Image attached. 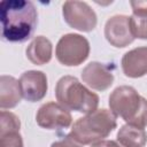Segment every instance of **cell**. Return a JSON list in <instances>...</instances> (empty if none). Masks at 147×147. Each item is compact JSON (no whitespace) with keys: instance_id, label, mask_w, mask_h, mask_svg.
Segmentation results:
<instances>
[{"instance_id":"obj_2","label":"cell","mask_w":147,"mask_h":147,"mask_svg":"<svg viewBox=\"0 0 147 147\" xmlns=\"http://www.w3.org/2000/svg\"><path fill=\"white\" fill-rule=\"evenodd\" d=\"M109 107L115 116H119L129 125L140 129L147 125V100L132 86L116 87L109 95Z\"/></svg>"},{"instance_id":"obj_17","label":"cell","mask_w":147,"mask_h":147,"mask_svg":"<svg viewBox=\"0 0 147 147\" xmlns=\"http://www.w3.org/2000/svg\"><path fill=\"white\" fill-rule=\"evenodd\" d=\"M0 147H23V139L20 131L0 133Z\"/></svg>"},{"instance_id":"obj_16","label":"cell","mask_w":147,"mask_h":147,"mask_svg":"<svg viewBox=\"0 0 147 147\" xmlns=\"http://www.w3.org/2000/svg\"><path fill=\"white\" fill-rule=\"evenodd\" d=\"M20 127L21 122L15 114L6 110L0 113V133L7 131H20Z\"/></svg>"},{"instance_id":"obj_3","label":"cell","mask_w":147,"mask_h":147,"mask_svg":"<svg viewBox=\"0 0 147 147\" xmlns=\"http://www.w3.org/2000/svg\"><path fill=\"white\" fill-rule=\"evenodd\" d=\"M116 125V116L111 110L96 109L78 118L74 123L69 136L80 145L94 144L107 138Z\"/></svg>"},{"instance_id":"obj_10","label":"cell","mask_w":147,"mask_h":147,"mask_svg":"<svg viewBox=\"0 0 147 147\" xmlns=\"http://www.w3.org/2000/svg\"><path fill=\"white\" fill-rule=\"evenodd\" d=\"M82 79L88 87L96 91H105L111 86L114 75L111 69L105 63L91 62L83 69Z\"/></svg>"},{"instance_id":"obj_8","label":"cell","mask_w":147,"mask_h":147,"mask_svg":"<svg viewBox=\"0 0 147 147\" xmlns=\"http://www.w3.org/2000/svg\"><path fill=\"white\" fill-rule=\"evenodd\" d=\"M105 37L108 42L115 47L130 45L134 40L130 26V16L115 15L108 18L105 25Z\"/></svg>"},{"instance_id":"obj_19","label":"cell","mask_w":147,"mask_h":147,"mask_svg":"<svg viewBox=\"0 0 147 147\" xmlns=\"http://www.w3.org/2000/svg\"><path fill=\"white\" fill-rule=\"evenodd\" d=\"M91 147H124V146H122L118 141H114V140H100L92 144Z\"/></svg>"},{"instance_id":"obj_1","label":"cell","mask_w":147,"mask_h":147,"mask_svg":"<svg viewBox=\"0 0 147 147\" xmlns=\"http://www.w3.org/2000/svg\"><path fill=\"white\" fill-rule=\"evenodd\" d=\"M0 13L3 39L10 42H23L32 36L38 23V13L31 1H1Z\"/></svg>"},{"instance_id":"obj_14","label":"cell","mask_w":147,"mask_h":147,"mask_svg":"<svg viewBox=\"0 0 147 147\" xmlns=\"http://www.w3.org/2000/svg\"><path fill=\"white\" fill-rule=\"evenodd\" d=\"M132 16L130 26L134 38L147 39V1H131Z\"/></svg>"},{"instance_id":"obj_9","label":"cell","mask_w":147,"mask_h":147,"mask_svg":"<svg viewBox=\"0 0 147 147\" xmlns=\"http://www.w3.org/2000/svg\"><path fill=\"white\" fill-rule=\"evenodd\" d=\"M20 86L22 96L30 102L41 100L47 93V77L42 71L29 70L21 75Z\"/></svg>"},{"instance_id":"obj_7","label":"cell","mask_w":147,"mask_h":147,"mask_svg":"<svg viewBox=\"0 0 147 147\" xmlns=\"http://www.w3.org/2000/svg\"><path fill=\"white\" fill-rule=\"evenodd\" d=\"M37 124L47 130H60L71 125L72 117L67 108L56 102L44 103L36 115Z\"/></svg>"},{"instance_id":"obj_18","label":"cell","mask_w":147,"mask_h":147,"mask_svg":"<svg viewBox=\"0 0 147 147\" xmlns=\"http://www.w3.org/2000/svg\"><path fill=\"white\" fill-rule=\"evenodd\" d=\"M51 147H82V145L78 144L76 140H74V139L68 134L64 139H62V140H60V141L53 142Z\"/></svg>"},{"instance_id":"obj_11","label":"cell","mask_w":147,"mask_h":147,"mask_svg":"<svg viewBox=\"0 0 147 147\" xmlns=\"http://www.w3.org/2000/svg\"><path fill=\"white\" fill-rule=\"evenodd\" d=\"M122 69L125 76L138 78L147 75V46L133 48L122 57Z\"/></svg>"},{"instance_id":"obj_15","label":"cell","mask_w":147,"mask_h":147,"mask_svg":"<svg viewBox=\"0 0 147 147\" xmlns=\"http://www.w3.org/2000/svg\"><path fill=\"white\" fill-rule=\"evenodd\" d=\"M117 141L124 147H144L147 142V133L144 129L125 124L117 133Z\"/></svg>"},{"instance_id":"obj_5","label":"cell","mask_w":147,"mask_h":147,"mask_svg":"<svg viewBox=\"0 0 147 147\" xmlns=\"http://www.w3.org/2000/svg\"><path fill=\"white\" fill-rule=\"evenodd\" d=\"M90 54L88 40L77 33H67L60 38L55 48L57 61L67 67L82 64Z\"/></svg>"},{"instance_id":"obj_4","label":"cell","mask_w":147,"mask_h":147,"mask_svg":"<svg viewBox=\"0 0 147 147\" xmlns=\"http://www.w3.org/2000/svg\"><path fill=\"white\" fill-rule=\"evenodd\" d=\"M55 96L59 103L68 110L86 115L96 110L99 105V96L74 76H63L59 79L55 86Z\"/></svg>"},{"instance_id":"obj_12","label":"cell","mask_w":147,"mask_h":147,"mask_svg":"<svg viewBox=\"0 0 147 147\" xmlns=\"http://www.w3.org/2000/svg\"><path fill=\"white\" fill-rule=\"evenodd\" d=\"M22 98L20 82L11 76L0 77V107L1 109L14 108Z\"/></svg>"},{"instance_id":"obj_6","label":"cell","mask_w":147,"mask_h":147,"mask_svg":"<svg viewBox=\"0 0 147 147\" xmlns=\"http://www.w3.org/2000/svg\"><path fill=\"white\" fill-rule=\"evenodd\" d=\"M64 21L74 29L90 32L96 26L95 11L83 1H65L62 6Z\"/></svg>"},{"instance_id":"obj_13","label":"cell","mask_w":147,"mask_h":147,"mask_svg":"<svg viewBox=\"0 0 147 147\" xmlns=\"http://www.w3.org/2000/svg\"><path fill=\"white\" fill-rule=\"evenodd\" d=\"M52 42L44 36H37L26 48V57L37 65L46 64L52 59Z\"/></svg>"}]
</instances>
